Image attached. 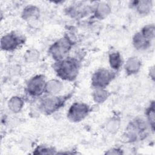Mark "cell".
Wrapping results in <instances>:
<instances>
[{"label": "cell", "instance_id": "cell-6", "mask_svg": "<svg viewBox=\"0 0 155 155\" xmlns=\"http://www.w3.org/2000/svg\"><path fill=\"white\" fill-rule=\"evenodd\" d=\"M90 111V108L87 104L82 102H75L69 108L67 117L71 122H78L86 117Z\"/></svg>", "mask_w": 155, "mask_h": 155}, {"label": "cell", "instance_id": "cell-4", "mask_svg": "<svg viewBox=\"0 0 155 155\" xmlns=\"http://www.w3.org/2000/svg\"><path fill=\"white\" fill-rule=\"evenodd\" d=\"M69 97V95L65 96L53 95L44 97L41 101L40 109L45 114H50L62 107Z\"/></svg>", "mask_w": 155, "mask_h": 155}, {"label": "cell", "instance_id": "cell-16", "mask_svg": "<svg viewBox=\"0 0 155 155\" xmlns=\"http://www.w3.org/2000/svg\"><path fill=\"white\" fill-rule=\"evenodd\" d=\"M109 62L111 67L114 70H118L122 65V58L120 53L113 51L109 54Z\"/></svg>", "mask_w": 155, "mask_h": 155}, {"label": "cell", "instance_id": "cell-13", "mask_svg": "<svg viewBox=\"0 0 155 155\" xmlns=\"http://www.w3.org/2000/svg\"><path fill=\"white\" fill-rule=\"evenodd\" d=\"M39 15V8L33 5L26 7L22 12V18L25 20H31L36 19Z\"/></svg>", "mask_w": 155, "mask_h": 155}, {"label": "cell", "instance_id": "cell-2", "mask_svg": "<svg viewBox=\"0 0 155 155\" xmlns=\"http://www.w3.org/2000/svg\"><path fill=\"white\" fill-rule=\"evenodd\" d=\"M154 37V25L153 24L145 26L140 31L136 33L133 37V43L134 47L138 50L147 48Z\"/></svg>", "mask_w": 155, "mask_h": 155}, {"label": "cell", "instance_id": "cell-1", "mask_svg": "<svg viewBox=\"0 0 155 155\" xmlns=\"http://www.w3.org/2000/svg\"><path fill=\"white\" fill-rule=\"evenodd\" d=\"M79 67L78 61L73 58H66L58 61L54 65V70L58 76L65 81L75 79L78 74Z\"/></svg>", "mask_w": 155, "mask_h": 155}, {"label": "cell", "instance_id": "cell-3", "mask_svg": "<svg viewBox=\"0 0 155 155\" xmlns=\"http://www.w3.org/2000/svg\"><path fill=\"white\" fill-rule=\"evenodd\" d=\"M72 45L73 42L71 39L68 37H64L57 41L50 47L49 53L54 59L59 61L65 58Z\"/></svg>", "mask_w": 155, "mask_h": 155}, {"label": "cell", "instance_id": "cell-10", "mask_svg": "<svg viewBox=\"0 0 155 155\" xmlns=\"http://www.w3.org/2000/svg\"><path fill=\"white\" fill-rule=\"evenodd\" d=\"M141 67V62L140 59L137 57H131L127 61L125 69L126 73L129 74H134L137 73Z\"/></svg>", "mask_w": 155, "mask_h": 155}, {"label": "cell", "instance_id": "cell-21", "mask_svg": "<svg viewBox=\"0 0 155 155\" xmlns=\"http://www.w3.org/2000/svg\"><path fill=\"white\" fill-rule=\"evenodd\" d=\"M52 150H51L49 148L40 147L36 150V151H38V152L35 153V154H53L54 152L52 151Z\"/></svg>", "mask_w": 155, "mask_h": 155}, {"label": "cell", "instance_id": "cell-19", "mask_svg": "<svg viewBox=\"0 0 155 155\" xmlns=\"http://www.w3.org/2000/svg\"><path fill=\"white\" fill-rule=\"evenodd\" d=\"M147 116L148 120L150 122V125L153 131L154 129V102L150 104V106L147 110Z\"/></svg>", "mask_w": 155, "mask_h": 155}, {"label": "cell", "instance_id": "cell-15", "mask_svg": "<svg viewBox=\"0 0 155 155\" xmlns=\"http://www.w3.org/2000/svg\"><path fill=\"white\" fill-rule=\"evenodd\" d=\"M111 8L110 6L105 3H100L99 4L95 11L96 16L99 19H104L107 17L110 13Z\"/></svg>", "mask_w": 155, "mask_h": 155}, {"label": "cell", "instance_id": "cell-8", "mask_svg": "<svg viewBox=\"0 0 155 155\" xmlns=\"http://www.w3.org/2000/svg\"><path fill=\"white\" fill-rule=\"evenodd\" d=\"M24 42V38L15 33H10L4 35L1 40V48L5 51H13Z\"/></svg>", "mask_w": 155, "mask_h": 155}, {"label": "cell", "instance_id": "cell-12", "mask_svg": "<svg viewBox=\"0 0 155 155\" xmlns=\"http://www.w3.org/2000/svg\"><path fill=\"white\" fill-rule=\"evenodd\" d=\"M62 87V85L59 81L52 79L46 82L45 91L51 95H54L61 90Z\"/></svg>", "mask_w": 155, "mask_h": 155}, {"label": "cell", "instance_id": "cell-9", "mask_svg": "<svg viewBox=\"0 0 155 155\" xmlns=\"http://www.w3.org/2000/svg\"><path fill=\"white\" fill-rule=\"evenodd\" d=\"M146 130L147 125L143 120L140 119H135L128 125L127 134L131 140H136L142 135Z\"/></svg>", "mask_w": 155, "mask_h": 155}, {"label": "cell", "instance_id": "cell-17", "mask_svg": "<svg viewBox=\"0 0 155 155\" xmlns=\"http://www.w3.org/2000/svg\"><path fill=\"white\" fill-rule=\"evenodd\" d=\"M109 96V93L104 88H96L93 93V97L94 101L98 104L104 102Z\"/></svg>", "mask_w": 155, "mask_h": 155}, {"label": "cell", "instance_id": "cell-7", "mask_svg": "<svg viewBox=\"0 0 155 155\" xmlns=\"http://www.w3.org/2000/svg\"><path fill=\"white\" fill-rule=\"evenodd\" d=\"M46 82L43 75H37L31 78L27 83V91L31 96H38L45 90Z\"/></svg>", "mask_w": 155, "mask_h": 155}, {"label": "cell", "instance_id": "cell-11", "mask_svg": "<svg viewBox=\"0 0 155 155\" xmlns=\"http://www.w3.org/2000/svg\"><path fill=\"white\" fill-rule=\"evenodd\" d=\"M134 7L140 15L148 14L153 7V2L150 0H142L134 2Z\"/></svg>", "mask_w": 155, "mask_h": 155}, {"label": "cell", "instance_id": "cell-20", "mask_svg": "<svg viewBox=\"0 0 155 155\" xmlns=\"http://www.w3.org/2000/svg\"><path fill=\"white\" fill-rule=\"evenodd\" d=\"M38 52L36 50H31L28 51V53H27L26 59H27L28 62H34L38 59Z\"/></svg>", "mask_w": 155, "mask_h": 155}, {"label": "cell", "instance_id": "cell-18", "mask_svg": "<svg viewBox=\"0 0 155 155\" xmlns=\"http://www.w3.org/2000/svg\"><path fill=\"white\" fill-rule=\"evenodd\" d=\"M119 125H120L119 120L116 117H113L107 122L106 128L108 131L111 133H116L118 130L119 128Z\"/></svg>", "mask_w": 155, "mask_h": 155}, {"label": "cell", "instance_id": "cell-5", "mask_svg": "<svg viewBox=\"0 0 155 155\" xmlns=\"http://www.w3.org/2000/svg\"><path fill=\"white\" fill-rule=\"evenodd\" d=\"M115 73L109 70L101 68L97 70L91 78L92 85L96 88H104L114 78Z\"/></svg>", "mask_w": 155, "mask_h": 155}, {"label": "cell", "instance_id": "cell-14", "mask_svg": "<svg viewBox=\"0 0 155 155\" xmlns=\"http://www.w3.org/2000/svg\"><path fill=\"white\" fill-rule=\"evenodd\" d=\"M24 105V101L19 96H13L12 97L8 102V107L9 109L14 112L18 113L19 112Z\"/></svg>", "mask_w": 155, "mask_h": 155}, {"label": "cell", "instance_id": "cell-22", "mask_svg": "<svg viewBox=\"0 0 155 155\" xmlns=\"http://www.w3.org/2000/svg\"><path fill=\"white\" fill-rule=\"evenodd\" d=\"M150 77L154 80V67H152L150 68Z\"/></svg>", "mask_w": 155, "mask_h": 155}]
</instances>
